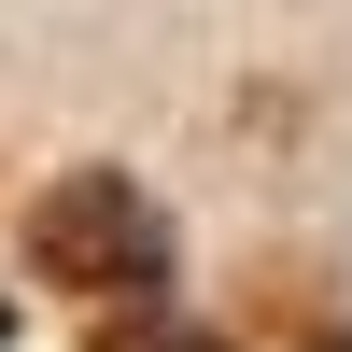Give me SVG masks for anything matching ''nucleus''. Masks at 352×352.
I'll list each match as a JSON object with an SVG mask.
<instances>
[{
    "label": "nucleus",
    "mask_w": 352,
    "mask_h": 352,
    "mask_svg": "<svg viewBox=\"0 0 352 352\" xmlns=\"http://www.w3.org/2000/svg\"><path fill=\"white\" fill-rule=\"evenodd\" d=\"M28 254L56 282H99V296H169V226L127 169H71V184L28 212Z\"/></svg>",
    "instance_id": "obj_1"
},
{
    "label": "nucleus",
    "mask_w": 352,
    "mask_h": 352,
    "mask_svg": "<svg viewBox=\"0 0 352 352\" xmlns=\"http://www.w3.org/2000/svg\"><path fill=\"white\" fill-rule=\"evenodd\" d=\"M113 352H212V338H113Z\"/></svg>",
    "instance_id": "obj_2"
},
{
    "label": "nucleus",
    "mask_w": 352,
    "mask_h": 352,
    "mask_svg": "<svg viewBox=\"0 0 352 352\" xmlns=\"http://www.w3.org/2000/svg\"><path fill=\"white\" fill-rule=\"evenodd\" d=\"M0 338H14V310H0Z\"/></svg>",
    "instance_id": "obj_3"
},
{
    "label": "nucleus",
    "mask_w": 352,
    "mask_h": 352,
    "mask_svg": "<svg viewBox=\"0 0 352 352\" xmlns=\"http://www.w3.org/2000/svg\"><path fill=\"white\" fill-rule=\"evenodd\" d=\"M338 352H352V338H338Z\"/></svg>",
    "instance_id": "obj_4"
}]
</instances>
